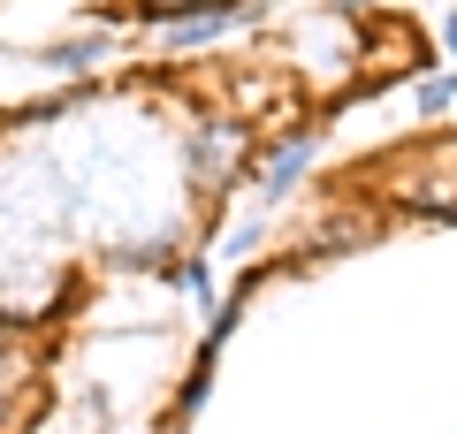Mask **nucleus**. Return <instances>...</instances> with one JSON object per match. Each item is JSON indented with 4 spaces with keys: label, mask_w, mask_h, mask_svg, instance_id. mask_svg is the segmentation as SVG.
Segmentation results:
<instances>
[{
    "label": "nucleus",
    "mask_w": 457,
    "mask_h": 434,
    "mask_svg": "<svg viewBox=\"0 0 457 434\" xmlns=\"http://www.w3.org/2000/svg\"><path fill=\"white\" fill-rule=\"evenodd\" d=\"M237 153H245V145H237V138H198V145H191V161H198V168H206V176H213V183H221V176H228V168H237Z\"/></svg>",
    "instance_id": "f03ea898"
},
{
    "label": "nucleus",
    "mask_w": 457,
    "mask_h": 434,
    "mask_svg": "<svg viewBox=\"0 0 457 434\" xmlns=\"http://www.w3.org/2000/svg\"><path fill=\"white\" fill-rule=\"evenodd\" d=\"M305 161H312V129H297L282 153H267V161H260V183H267V191H290V183L305 176Z\"/></svg>",
    "instance_id": "f257e3e1"
},
{
    "label": "nucleus",
    "mask_w": 457,
    "mask_h": 434,
    "mask_svg": "<svg viewBox=\"0 0 457 434\" xmlns=\"http://www.w3.org/2000/svg\"><path fill=\"white\" fill-rule=\"evenodd\" d=\"M8 412H16V404H8V396H0V419H8Z\"/></svg>",
    "instance_id": "423d86ee"
},
{
    "label": "nucleus",
    "mask_w": 457,
    "mask_h": 434,
    "mask_svg": "<svg viewBox=\"0 0 457 434\" xmlns=\"http://www.w3.org/2000/svg\"><path fill=\"white\" fill-rule=\"evenodd\" d=\"M450 99H457V77H427V84H420V107H427V114H442Z\"/></svg>",
    "instance_id": "20e7f679"
},
{
    "label": "nucleus",
    "mask_w": 457,
    "mask_h": 434,
    "mask_svg": "<svg viewBox=\"0 0 457 434\" xmlns=\"http://www.w3.org/2000/svg\"><path fill=\"white\" fill-rule=\"evenodd\" d=\"M450 54H457V16H450Z\"/></svg>",
    "instance_id": "39448f33"
},
{
    "label": "nucleus",
    "mask_w": 457,
    "mask_h": 434,
    "mask_svg": "<svg viewBox=\"0 0 457 434\" xmlns=\"http://www.w3.org/2000/svg\"><path fill=\"white\" fill-rule=\"evenodd\" d=\"M228 23H237V16H221V8H213V16H191V23H176V46H198V38L228 31Z\"/></svg>",
    "instance_id": "7ed1b4c3"
},
{
    "label": "nucleus",
    "mask_w": 457,
    "mask_h": 434,
    "mask_svg": "<svg viewBox=\"0 0 457 434\" xmlns=\"http://www.w3.org/2000/svg\"><path fill=\"white\" fill-rule=\"evenodd\" d=\"M343 8H359V0H343Z\"/></svg>",
    "instance_id": "0eeeda50"
}]
</instances>
